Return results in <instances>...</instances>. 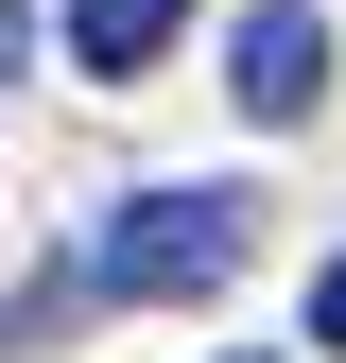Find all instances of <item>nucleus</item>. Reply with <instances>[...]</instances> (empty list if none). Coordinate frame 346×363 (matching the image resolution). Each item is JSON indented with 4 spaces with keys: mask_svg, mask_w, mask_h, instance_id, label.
<instances>
[{
    "mask_svg": "<svg viewBox=\"0 0 346 363\" xmlns=\"http://www.w3.org/2000/svg\"><path fill=\"white\" fill-rule=\"evenodd\" d=\"M86 277H104V294H139V311H173V294H225V277H242V208H225V191H121Z\"/></svg>",
    "mask_w": 346,
    "mask_h": 363,
    "instance_id": "f257e3e1",
    "label": "nucleus"
},
{
    "mask_svg": "<svg viewBox=\"0 0 346 363\" xmlns=\"http://www.w3.org/2000/svg\"><path fill=\"white\" fill-rule=\"evenodd\" d=\"M225 86H242V121H312V104H329V18H312V0H260Z\"/></svg>",
    "mask_w": 346,
    "mask_h": 363,
    "instance_id": "f03ea898",
    "label": "nucleus"
},
{
    "mask_svg": "<svg viewBox=\"0 0 346 363\" xmlns=\"http://www.w3.org/2000/svg\"><path fill=\"white\" fill-rule=\"evenodd\" d=\"M52 35H69V69H104V86H139V69L173 52V35H191V0H69Z\"/></svg>",
    "mask_w": 346,
    "mask_h": 363,
    "instance_id": "7ed1b4c3",
    "label": "nucleus"
},
{
    "mask_svg": "<svg viewBox=\"0 0 346 363\" xmlns=\"http://www.w3.org/2000/svg\"><path fill=\"white\" fill-rule=\"evenodd\" d=\"M312 346H346V259H329V277H312Z\"/></svg>",
    "mask_w": 346,
    "mask_h": 363,
    "instance_id": "20e7f679",
    "label": "nucleus"
},
{
    "mask_svg": "<svg viewBox=\"0 0 346 363\" xmlns=\"http://www.w3.org/2000/svg\"><path fill=\"white\" fill-rule=\"evenodd\" d=\"M18 52H35V18H18V0H0V69H18Z\"/></svg>",
    "mask_w": 346,
    "mask_h": 363,
    "instance_id": "39448f33",
    "label": "nucleus"
}]
</instances>
